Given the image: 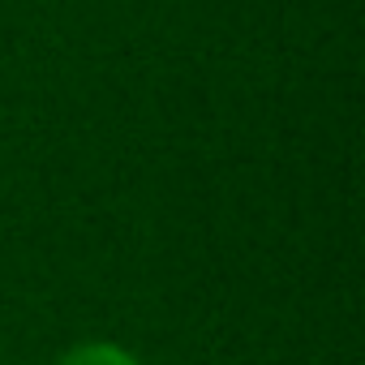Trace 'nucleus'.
<instances>
[{"mask_svg": "<svg viewBox=\"0 0 365 365\" xmlns=\"http://www.w3.org/2000/svg\"><path fill=\"white\" fill-rule=\"evenodd\" d=\"M61 365H138V356L116 344H78L61 356Z\"/></svg>", "mask_w": 365, "mask_h": 365, "instance_id": "f257e3e1", "label": "nucleus"}]
</instances>
